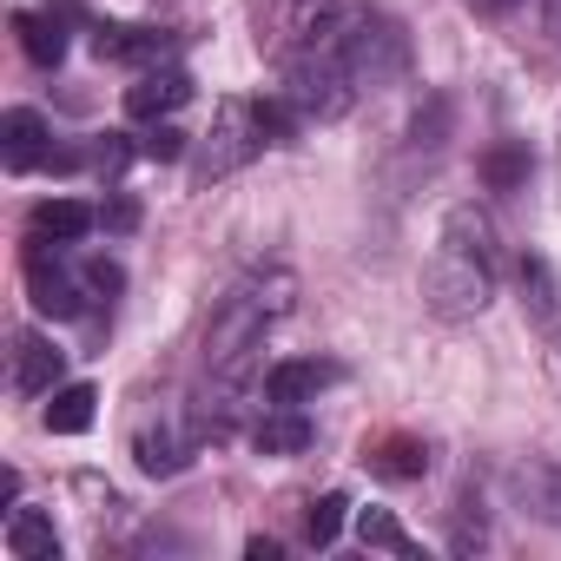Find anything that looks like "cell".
<instances>
[{
    "instance_id": "6",
    "label": "cell",
    "mask_w": 561,
    "mask_h": 561,
    "mask_svg": "<svg viewBox=\"0 0 561 561\" xmlns=\"http://www.w3.org/2000/svg\"><path fill=\"white\" fill-rule=\"evenodd\" d=\"M47 139H54L47 119H41L34 106H14L8 119H0V159H8V172H34V165H47V159H54Z\"/></svg>"
},
{
    "instance_id": "8",
    "label": "cell",
    "mask_w": 561,
    "mask_h": 561,
    "mask_svg": "<svg viewBox=\"0 0 561 561\" xmlns=\"http://www.w3.org/2000/svg\"><path fill=\"white\" fill-rule=\"evenodd\" d=\"M93 54L100 60H119V67H159L172 54V34L165 27H93Z\"/></svg>"
},
{
    "instance_id": "2",
    "label": "cell",
    "mask_w": 561,
    "mask_h": 561,
    "mask_svg": "<svg viewBox=\"0 0 561 561\" xmlns=\"http://www.w3.org/2000/svg\"><path fill=\"white\" fill-rule=\"evenodd\" d=\"M423 291L443 318H469L495 298V225L476 211V205H456L443 218V238H436V257L423 271Z\"/></svg>"
},
{
    "instance_id": "16",
    "label": "cell",
    "mask_w": 561,
    "mask_h": 561,
    "mask_svg": "<svg viewBox=\"0 0 561 561\" xmlns=\"http://www.w3.org/2000/svg\"><path fill=\"white\" fill-rule=\"evenodd\" d=\"M370 469H377L383 482H416V476L430 469V449H423L416 436H383V443L370 449Z\"/></svg>"
},
{
    "instance_id": "18",
    "label": "cell",
    "mask_w": 561,
    "mask_h": 561,
    "mask_svg": "<svg viewBox=\"0 0 561 561\" xmlns=\"http://www.w3.org/2000/svg\"><path fill=\"white\" fill-rule=\"evenodd\" d=\"M93 403H100L93 383H67V390H54V403H47V430H54V436H80V430H93Z\"/></svg>"
},
{
    "instance_id": "10",
    "label": "cell",
    "mask_w": 561,
    "mask_h": 561,
    "mask_svg": "<svg viewBox=\"0 0 561 561\" xmlns=\"http://www.w3.org/2000/svg\"><path fill=\"white\" fill-rule=\"evenodd\" d=\"M192 100V80L179 73V67H146L133 87H126V113L133 119H165V113H179Z\"/></svg>"
},
{
    "instance_id": "15",
    "label": "cell",
    "mask_w": 561,
    "mask_h": 561,
    "mask_svg": "<svg viewBox=\"0 0 561 561\" xmlns=\"http://www.w3.org/2000/svg\"><path fill=\"white\" fill-rule=\"evenodd\" d=\"M192 449H198V436H179V430H146V436H139V469H146V476H179V469L192 462Z\"/></svg>"
},
{
    "instance_id": "9",
    "label": "cell",
    "mask_w": 561,
    "mask_h": 561,
    "mask_svg": "<svg viewBox=\"0 0 561 561\" xmlns=\"http://www.w3.org/2000/svg\"><path fill=\"white\" fill-rule=\"evenodd\" d=\"M311 436H318V430H311V416H305L298 403H271V410L251 423V449H257V456H305Z\"/></svg>"
},
{
    "instance_id": "5",
    "label": "cell",
    "mask_w": 561,
    "mask_h": 561,
    "mask_svg": "<svg viewBox=\"0 0 561 561\" xmlns=\"http://www.w3.org/2000/svg\"><path fill=\"white\" fill-rule=\"evenodd\" d=\"M27 291H34V311H41V318H60V324L80 318L87 298H93L87 277H73L60 257L47 264V238H27Z\"/></svg>"
},
{
    "instance_id": "24",
    "label": "cell",
    "mask_w": 561,
    "mask_h": 561,
    "mask_svg": "<svg viewBox=\"0 0 561 561\" xmlns=\"http://www.w3.org/2000/svg\"><path fill=\"white\" fill-rule=\"evenodd\" d=\"M100 225H113V231H133V225H139V205H133V198H113V205L100 211Z\"/></svg>"
},
{
    "instance_id": "12",
    "label": "cell",
    "mask_w": 561,
    "mask_h": 561,
    "mask_svg": "<svg viewBox=\"0 0 561 561\" xmlns=\"http://www.w3.org/2000/svg\"><path fill=\"white\" fill-rule=\"evenodd\" d=\"M100 225V211L87 205V198H47V205H34V218H27V231L34 238H54V244H73V238H87Z\"/></svg>"
},
{
    "instance_id": "25",
    "label": "cell",
    "mask_w": 561,
    "mask_h": 561,
    "mask_svg": "<svg viewBox=\"0 0 561 561\" xmlns=\"http://www.w3.org/2000/svg\"><path fill=\"white\" fill-rule=\"evenodd\" d=\"M244 554H251V561H277V541H264V535H251V541H244Z\"/></svg>"
},
{
    "instance_id": "20",
    "label": "cell",
    "mask_w": 561,
    "mask_h": 561,
    "mask_svg": "<svg viewBox=\"0 0 561 561\" xmlns=\"http://www.w3.org/2000/svg\"><path fill=\"white\" fill-rule=\"evenodd\" d=\"M344 508H351V502H344L337 489H331V495H318V502H311V515H305V541H311V548H331V541H337V528H344Z\"/></svg>"
},
{
    "instance_id": "17",
    "label": "cell",
    "mask_w": 561,
    "mask_h": 561,
    "mask_svg": "<svg viewBox=\"0 0 561 561\" xmlns=\"http://www.w3.org/2000/svg\"><path fill=\"white\" fill-rule=\"evenodd\" d=\"M515 489H522L528 515H541L548 528H561V469H548V462H528V469H515Z\"/></svg>"
},
{
    "instance_id": "13",
    "label": "cell",
    "mask_w": 561,
    "mask_h": 561,
    "mask_svg": "<svg viewBox=\"0 0 561 561\" xmlns=\"http://www.w3.org/2000/svg\"><path fill=\"white\" fill-rule=\"evenodd\" d=\"M54 377H60V351L41 331H21L14 337V390L21 397H41V390H54Z\"/></svg>"
},
{
    "instance_id": "7",
    "label": "cell",
    "mask_w": 561,
    "mask_h": 561,
    "mask_svg": "<svg viewBox=\"0 0 561 561\" xmlns=\"http://www.w3.org/2000/svg\"><path fill=\"white\" fill-rule=\"evenodd\" d=\"M331 383H337V364H324V357H285V364L264 370V403H311Z\"/></svg>"
},
{
    "instance_id": "22",
    "label": "cell",
    "mask_w": 561,
    "mask_h": 561,
    "mask_svg": "<svg viewBox=\"0 0 561 561\" xmlns=\"http://www.w3.org/2000/svg\"><path fill=\"white\" fill-rule=\"evenodd\" d=\"M80 277H87V291H93V298H106V305L126 291V271H119L113 257H87V264H80Z\"/></svg>"
},
{
    "instance_id": "1",
    "label": "cell",
    "mask_w": 561,
    "mask_h": 561,
    "mask_svg": "<svg viewBox=\"0 0 561 561\" xmlns=\"http://www.w3.org/2000/svg\"><path fill=\"white\" fill-rule=\"evenodd\" d=\"M291 298H298V277H291V271H251V277H238V285L218 298L211 331H205V370H211V383H218L225 397L257 370L264 324L285 318Z\"/></svg>"
},
{
    "instance_id": "19",
    "label": "cell",
    "mask_w": 561,
    "mask_h": 561,
    "mask_svg": "<svg viewBox=\"0 0 561 561\" xmlns=\"http://www.w3.org/2000/svg\"><path fill=\"white\" fill-rule=\"evenodd\" d=\"M357 535H364V548H390V554H416V541L403 535V522H397L390 508H364V515H357Z\"/></svg>"
},
{
    "instance_id": "23",
    "label": "cell",
    "mask_w": 561,
    "mask_h": 561,
    "mask_svg": "<svg viewBox=\"0 0 561 561\" xmlns=\"http://www.w3.org/2000/svg\"><path fill=\"white\" fill-rule=\"evenodd\" d=\"M139 152H146V159H179V152H185V133H179V126H152V133L139 139Z\"/></svg>"
},
{
    "instance_id": "11",
    "label": "cell",
    "mask_w": 561,
    "mask_h": 561,
    "mask_svg": "<svg viewBox=\"0 0 561 561\" xmlns=\"http://www.w3.org/2000/svg\"><path fill=\"white\" fill-rule=\"evenodd\" d=\"M67 21H73V8H47V14H14L21 54H27L34 67H60V60H67Z\"/></svg>"
},
{
    "instance_id": "3",
    "label": "cell",
    "mask_w": 561,
    "mask_h": 561,
    "mask_svg": "<svg viewBox=\"0 0 561 561\" xmlns=\"http://www.w3.org/2000/svg\"><path fill=\"white\" fill-rule=\"evenodd\" d=\"M403 60H410V41H403V27L397 21H357L351 34H344V67H351V80H357V93L370 87H390L397 73H403Z\"/></svg>"
},
{
    "instance_id": "21",
    "label": "cell",
    "mask_w": 561,
    "mask_h": 561,
    "mask_svg": "<svg viewBox=\"0 0 561 561\" xmlns=\"http://www.w3.org/2000/svg\"><path fill=\"white\" fill-rule=\"evenodd\" d=\"M482 179H489L495 192H515V185L528 179V152H522V146H495V152L482 159Z\"/></svg>"
},
{
    "instance_id": "14",
    "label": "cell",
    "mask_w": 561,
    "mask_h": 561,
    "mask_svg": "<svg viewBox=\"0 0 561 561\" xmlns=\"http://www.w3.org/2000/svg\"><path fill=\"white\" fill-rule=\"evenodd\" d=\"M8 548H14L21 561H54V554H60V535H54V522H47L41 508H14V515H8Z\"/></svg>"
},
{
    "instance_id": "4",
    "label": "cell",
    "mask_w": 561,
    "mask_h": 561,
    "mask_svg": "<svg viewBox=\"0 0 561 561\" xmlns=\"http://www.w3.org/2000/svg\"><path fill=\"white\" fill-rule=\"evenodd\" d=\"M271 146V133H264V119H257V100H225L218 106V133H211V146L198 152V179H225V172H238L244 159H257Z\"/></svg>"
}]
</instances>
